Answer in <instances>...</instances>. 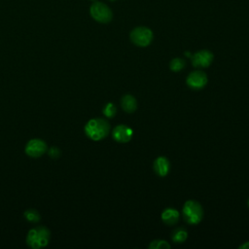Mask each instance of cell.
I'll list each match as a JSON object with an SVG mask.
<instances>
[{
    "mask_svg": "<svg viewBox=\"0 0 249 249\" xmlns=\"http://www.w3.org/2000/svg\"><path fill=\"white\" fill-rule=\"evenodd\" d=\"M86 135L93 140L99 141L105 138L110 132V124L107 120L102 118H94L89 120L85 125Z\"/></svg>",
    "mask_w": 249,
    "mask_h": 249,
    "instance_id": "obj_1",
    "label": "cell"
},
{
    "mask_svg": "<svg viewBox=\"0 0 249 249\" xmlns=\"http://www.w3.org/2000/svg\"><path fill=\"white\" fill-rule=\"evenodd\" d=\"M50 238V230L44 226H37L28 231L26 244L32 249H40L49 244Z\"/></svg>",
    "mask_w": 249,
    "mask_h": 249,
    "instance_id": "obj_2",
    "label": "cell"
},
{
    "mask_svg": "<svg viewBox=\"0 0 249 249\" xmlns=\"http://www.w3.org/2000/svg\"><path fill=\"white\" fill-rule=\"evenodd\" d=\"M183 218L190 225L198 224L203 218V209L201 204L196 200H187L183 206Z\"/></svg>",
    "mask_w": 249,
    "mask_h": 249,
    "instance_id": "obj_3",
    "label": "cell"
},
{
    "mask_svg": "<svg viewBox=\"0 0 249 249\" xmlns=\"http://www.w3.org/2000/svg\"><path fill=\"white\" fill-rule=\"evenodd\" d=\"M131 42L138 47H147L153 41V31L146 26H137L130 32Z\"/></svg>",
    "mask_w": 249,
    "mask_h": 249,
    "instance_id": "obj_4",
    "label": "cell"
},
{
    "mask_svg": "<svg viewBox=\"0 0 249 249\" xmlns=\"http://www.w3.org/2000/svg\"><path fill=\"white\" fill-rule=\"evenodd\" d=\"M89 14L94 20L100 23H108L113 18L111 9L102 2H94L89 8Z\"/></svg>",
    "mask_w": 249,
    "mask_h": 249,
    "instance_id": "obj_5",
    "label": "cell"
},
{
    "mask_svg": "<svg viewBox=\"0 0 249 249\" xmlns=\"http://www.w3.org/2000/svg\"><path fill=\"white\" fill-rule=\"evenodd\" d=\"M48 151L47 143L40 138L30 139L24 148L25 154L30 158H40Z\"/></svg>",
    "mask_w": 249,
    "mask_h": 249,
    "instance_id": "obj_6",
    "label": "cell"
},
{
    "mask_svg": "<svg viewBox=\"0 0 249 249\" xmlns=\"http://www.w3.org/2000/svg\"><path fill=\"white\" fill-rule=\"evenodd\" d=\"M186 83L192 89H201L207 84V75L201 70H195L188 75Z\"/></svg>",
    "mask_w": 249,
    "mask_h": 249,
    "instance_id": "obj_7",
    "label": "cell"
},
{
    "mask_svg": "<svg viewBox=\"0 0 249 249\" xmlns=\"http://www.w3.org/2000/svg\"><path fill=\"white\" fill-rule=\"evenodd\" d=\"M214 58L213 53L208 50H201L192 55V64L195 67H208Z\"/></svg>",
    "mask_w": 249,
    "mask_h": 249,
    "instance_id": "obj_8",
    "label": "cell"
},
{
    "mask_svg": "<svg viewBox=\"0 0 249 249\" xmlns=\"http://www.w3.org/2000/svg\"><path fill=\"white\" fill-rule=\"evenodd\" d=\"M132 129L124 124H118L117 126L114 127L112 136L115 141L120 142V143H126L130 141L132 137Z\"/></svg>",
    "mask_w": 249,
    "mask_h": 249,
    "instance_id": "obj_9",
    "label": "cell"
},
{
    "mask_svg": "<svg viewBox=\"0 0 249 249\" xmlns=\"http://www.w3.org/2000/svg\"><path fill=\"white\" fill-rule=\"evenodd\" d=\"M153 168L159 176L163 177L167 175V173L169 172V168H170L169 160L165 157H159L155 160L153 163Z\"/></svg>",
    "mask_w": 249,
    "mask_h": 249,
    "instance_id": "obj_10",
    "label": "cell"
},
{
    "mask_svg": "<svg viewBox=\"0 0 249 249\" xmlns=\"http://www.w3.org/2000/svg\"><path fill=\"white\" fill-rule=\"evenodd\" d=\"M180 214L174 208H166L161 213V220L165 225L173 226L179 221Z\"/></svg>",
    "mask_w": 249,
    "mask_h": 249,
    "instance_id": "obj_11",
    "label": "cell"
},
{
    "mask_svg": "<svg viewBox=\"0 0 249 249\" xmlns=\"http://www.w3.org/2000/svg\"><path fill=\"white\" fill-rule=\"evenodd\" d=\"M121 106L126 113H133L137 108V101L131 94H125L121 99Z\"/></svg>",
    "mask_w": 249,
    "mask_h": 249,
    "instance_id": "obj_12",
    "label": "cell"
},
{
    "mask_svg": "<svg viewBox=\"0 0 249 249\" xmlns=\"http://www.w3.org/2000/svg\"><path fill=\"white\" fill-rule=\"evenodd\" d=\"M188 237V232L187 231L182 228V227H179V228H176L173 232H172V235H171V238L174 242L176 243H182L184 242Z\"/></svg>",
    "mask_w": 249,
    "mask_h": 249,
    "instance_id": "obj_13",
    "label": "cell"
},
{
    "mask_svg": "<svg viewBox=\"0 0 249 249\" xmlns=\"http://www.w3.org/2000/svg\"><path fill=\"white\" fill-rule=\"evenodd\" d=\"M23 216L30 223H37L41 219V216H40L39 212L36 209H33V208L25 210L24 213H23Z\"/></svg>",
    "mask_w": 249,
    "mask_h": 249,
    "instance_id": "obj_14",
    "label": "cell"
},
{
    "mask_svg": "<svg viewBox=\"0 0 249 249\" xmlns=\"http://www.w3.org/2000/svg\"><path fill=\"white\" fill-rule=\"evenodd\" d=\"M186 66V62L184 59L179 58V57H175L173 58L170 63H169V67L171 69V71L173 72H179L181 71L184 67Z\"/></svg>",
    "mask_w": 249,
    "mask_h": 249,
    "instance_id": "obj_15",
    "label": "cell"
},
{
    "mask_svg": "<svg viewBox=\"0 0 249 249\" xmlns=\"http://www.w3.org/2000/svg\"><path fill=\"white\" fill-rule=\"evenodd\" d=\"M149 248L150 249H168V248H170V245L165 240L157 239V240H153L150 243Z\"/></svg>",
    "mask_w": 249,
    "mask_h": 249,
    "instance_id": "obj_16",
    "label": "cell"
},
{
    "mask_svg": "<svg viewBox=\"0 0 249 249\" xmlns=\"http://www.w3.org/2000/svg\"><path fill=\"white\" fill-rule=\"evenodd\" d=\"M102 113H103V115H104L105 117H107V118H114L115 115H116V113H117V108H116V106H115L113 103L109 102V103H107V104L104 106Z\"/></svg>",
    "mask_w": 249,
    "mask_h": 249,
    "instance_id": "obj_17",
    "label": "cell"
},
{
    "mask_svg": "<svg viewBox=\"0 0 249 249\" xmlns=\"http://www.w3.org/2000/svg\"><path fill=\"white\" fill-rule=\"evenodd\" d=\"M48 154L52 159H57L60 155V151L57 147H52L48 150Z\"/></svg>",
    "mask_w": 249,
    "mask_h": 249,
    "instance_id": "obj_18",
    "label": "cell"
},
{
    "mask_svg": "<svg viewBox=\"0 0 249 249\" xmlns=\"http://www.w3.org/2000/svg\"><path fill=\"white\" fill-rule=\"evenodd\" d=\"M239 249H249V241H247V242L241 244V245L239 246Z\"/></svg>",
    "mask_w": 249,
    "mask_h": 249,
    "instance_id": "obj_19",
    "label": "cell"
},
{
    "mask_svg": "<svg viewBox=\"0 0 249 249\" xmlns=\"http://www.w3.org/2000/svg\"><path fill=\"white\" fill-rule=\"evenodd\" d=\"M248 206H249V200H248Z\"/></svg>",
    "mask_w": 249,
    "mask_h": 249,
    "instance_id": "obj_20",
    "label": "cell"
},
{
    "mask_svg": "<svg viewBox=\"0 0 249 249\" xmlns=\"http://www.w3.org/2000/svg\"><path fill=\"white\" fill-rule=\"evenodd\" d=\"M110 1H115V0H110Z\"/></svg>",
    "mask_w": 249,
    "mask_h": 249,
    "instance_id": "obj_21",
    "label": "cell"
},
{
    "mask_svg": "<svg viewBox=\"0 0 249 249\" xmlns=\"http://www.w3.org/2000/svg\"><path fill=\"white\" fill-rule=\"evenodd\" d=\"M91 1H94V0H91Z\"/></svg>",
    "mask_w": 249,
    "mask_h": 249,
    "instance_id": "obj_22",
    "label": "cell"
}]
</instances>
